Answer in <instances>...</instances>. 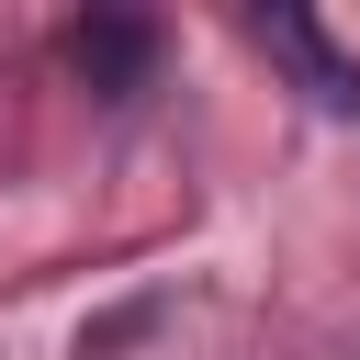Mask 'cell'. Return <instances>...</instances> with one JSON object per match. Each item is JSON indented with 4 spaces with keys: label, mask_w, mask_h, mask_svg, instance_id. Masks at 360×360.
<instances>
[{
    "label": "cell",
    "mask_w": 360,
    "mask_h": 360,
    "mask_svg": "<svg viewBox=\"0 0 360 360\" xmlns=\"http://www.w3.org/2000/svg\"><path fill=\"white\" fill-rule=\"evenodd\" d=\"M259 45H270V56H281V68H292L326 112H360V56H338L315 11H259Z\"/></svg>",
    "instance_id": "cell-1"
},
{
    "label": "cell",
    "mask_w": 360,
    "mask_h": 360,
    "mask_svg": "<svg viewBox=\"0 0 360 360\" xmlns=\"http://www.w3.org/2000/svg\"><path fill=\"white\" fill-rule=\"evenodd\" d=\"M79 68H90V90H135L146 34H135V22H79Z\"/></svg>",
    "instance_id": "cell-2"
}]
</instances>
